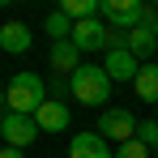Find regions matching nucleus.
<instances>
[{
    "label": "nucleus",
    "instance_id": "obj_5",
    "mask_svg": "<svg viewBox=\"0 0 158 158\" xmlns=\"http://www.w3.org/2000/svg\"><path fill=\"white\" fill-rule=\"evenodd\" d=\"M0 137H4V145H13V150H26L30 141H39V124H34V115L4 111V115H0Z\"/></svg>",
    "mask_w": 158,
    "mask_h": 158
},
{
    "label": "nucleus",
    "instance_id": "obj_15",
    "mask_svg": "<svg viewBox=\"0 0 158 158\" xmlns=\"http://www.w3.org/2000/svg\"><path fill=\"white\" fill-rule=\"evenodd\" d=\"M47 34H52V43L69 39V34H73V17H69V13H60V9L47 13Z\"/></svg>",
    "mask_w": 158,
    "mask_h": 158
},
{
    "label": "nucleus",
    "instance_id": "obj_9",
    "mask_svg": "<svg viewBox=\"0 0 158 158\" xmlns=\"http://www.w3.org/2000/svg\"><path fill=\"white\" fill-rule=\"evenodd\" d=\"M69 158H115V150L107 145L98 132H77L69 141Z\"/></svg>",
    "mask_w": 158,
    "mask_h": 158
},
{
    "label": "nucleus",
    "instance_id": "obj_22",
    "mask_svg": "<svg viewBox=\"0 0 158 158\" xmlns=\"http://www.w3.org/2000/svg\"><path fill=\"white\" fill-rule=\"evenodd\" d=\"M154 120H158V107H154Z\"/></svg>",
    "mask_w": 158,
    "mask_h": 158
},
{
    "label": "nucleus",
    "instance_id": "obj_16",
    "mask_svg": "<svg viewBox=\"0 0 158 158\" xmlns=\"http://www.w3.org/2000/svg\"><path fill=\"white\" fill-rule=\"evenodd\" d=\"M137 141L150 145V150L158 154V120H141V124H137Z\"/></svg>",
    "mask_w": 158,
    "mask_h": 158
},
{
    "label": "nucleus",
    "instance_id": "obj_20",
    "mask_svg": "<svg viewBox=\"0 0 158 158\" xmlns=\"http://www.w3.org/2000/svg\"><path fill=\"white\" fill-rule=\"evenodd\" d=\"M4 111H9V103H4V85H0V115H4Z\"/></svg>",
    "mask_w": 158,
    "mask_h": 158
},
{
    "label": "nucleus",
    "instance_id": "obj_10",
    "mask_svg": "<svg viewBox=\"0 0 158 158\" xmlns=\"http://www.w3.org/2000/svg\"><path fill=\"white\" fill-rule=\"evenodd\" d=\"M30 43H34V34H30L26 22H4V26H0V47H4L9 56L30 52Z\"/></svg>",
    "mask_w": 158,
    "mask_h": 158
},
{
    "label": "nucleus",
    "instance_id": "obj_18",
    "mask_svg": "<svg viewBox=\"0 0 158 158\" xmlns=\"http://www.w3.org/2000/svg\"><path fill=\"white\" fill-rule=\"evenodd\" d=\"M52 98H56V103L73 98V85H69V77H56V81H52Z\"/></svg>",
    "mask_w": 158,
    "mask_h": 158
},
{
    "label": "nucleus",
    "instance_id": "obj_12",
    "mask_svg": "<svg viewBox=\"0 0 158 158\" xmlns=\"http://www.w3.org/2000/svg\"><path fill=\"white\" fill-rule=\"evenodd\" d=\"M132 90L145 98V103L158 107V64L150 60V64H141V73H137V81H132Z\"/></svg>",
    "mask_w": 158,
    "mask_h": 158
},
{
    "label": "nucleus",
    "instance_id": "obj_7",
    "mask_svg": "<svg viewBox=\"0 0 158 158\" xmlns=\"http://www.w3.org/2000/svg\"><path fill=\"white\" fill-rule=\"evenodd\" d=\"M103 69H107V77H111V81H137V73H141V60H137L128 47H111Z\"/></svg>",
    "mask_w": 158,
    "mask_h": 158
},
{
    "label": "nucleus",
    "instance_id": "obj_8",
    "mask_svg": "<svg viewBox=\"0 0 158 158\" xmlns=\"http://www.w3.org/2000/svg\"><path fill=\"white\" fill-rule=\"evenodd\" d=\"M34 124H39V132H64L69 124H73V111H69V103L47 98V103L34 111Z\"/></svg>",
    "mask_w": 158,
    "mask_h": 158
},
{
    "label": "nucleus",
    "instance_id": "obj_21",
    "mask_svg": "<svg viewBox=\"0 0 158 158\" xmlns=\"http://www.w3.org/2000/svg\"><path fill=\"white\" fill-rule=\"evenodd\" d=\"M150 30H154V39H158V22H154V26H150Z\"/></svg>",
    "mask_w": 158,
    "mask_h": 158
},
{
    "label": "nucleus",
    "instance_id": "obj_19",
    "mask_svg": "<svg viewBox=\"0 0 158 158\" xmlns=\"http://www.w3.org/2000/svg\"><path fill=\"white\" fill-rule=\"evenodd\" d=\"M0 158H26V154H22V150H13V145H4V150H0Z\"/></svg>",
    "mask_w": 158,
    "mask_h": 158
},
{
    "label": "nucleus",
    "instance_id": "obj_6",
    "mask_svg": "<svg viewBox=\"0 0 158 158\" xmlns=\"http://www.w3.org/2000/svg\"><path fill=\"white\" fill-rule=\"evenodd\" d=\"M107 34H111L107 22L90 17V22H73V34H69V39H73L77 52H103V47H107Z\"/></svg>",
    "mask_w": 158,
    "mask_h": 158
},
{
    "label": "nucleus",
    "instance_id": "obj_2",
    "mask_svg": "<svg viewBox=\"0 0 158 158\" xmlns=\"http://www.w3.org/2000/svg\"><path fill=\"white\" fill-rule=\"evenodd\" d=\"M4 103L9 111H17V115H34L39 107L47 103V85L39 73H17V77L4 85Z\"/></svg>",
    "mask_w": 158,
    "mask_h": 158
},
{
    "label": "nucleus",
    "instance_id": "obj_4",
    "mask_svg": "<svg viewBox=\"0 0 158 158\" xmlns=\"http://www.w3.org/2000/svg\"><path fill=\"white\" fill-rule=\"evenodd\" d=\"M137 124H141V120H132L128 107H107L103 115H98V137H103L107 145H111V141H115V145H124V141L137 137Z\"/></svg>",
    "mask_w": 158,
    "mask_h": 158
},
{
    "label": "nucleus",
    "instance_id": "obj_11",
    "mask_svg": "<svg viewBox=\"0 0 158 158\" xmlns=\"http://www.w3.org/2000/svg\"><path fill=\"white\" fill-rule=\"evenodd\" d=\"M52 69L60 73V77H73L81 69V52L73 47V39H60V43H52Z\"/></svg>",
    "mask_w": 158,
    "mask_h": 158
},
{
    "label": "nucleus",
    "instance_id": "obj_13",
    "mask_svg": "<svg viewBox=\"0 0 158 158\" xmlns=\"http://www.w3.org/2000/svg\"><path fill=\"white\" fill-rule=\"evenodd\" d=\"M128 52L137 56V60H150V56L158 52L154 30H150V26H137V30H128Z\"/></svg>",
    "mask_w": 158,
    "mask_h": 158
},
{
    "label": "nucleus",
    "instance_id": "obj_3",
    "mask_svg": "<svg viewBox=\"0 0 158 158\" xmlns=\"http://www.w3.org/2000/svg\"><path fill=\"white\" fill-rule=\"evenodd\" d=\"M69 85H73V98L81 107H103L111 98V77H107L103 64H81L77 73L69 77Z\"/></svg>",
    "mask_w": 158,
    "mask_h": 158
},
{
    "label": "nucleus",
    "instance_id": "obj_23",
    "mask_svg": "<svg viewBox=\"0 0 158 158\" xmlns=\"http://www.w3.org/2000/svg\"><path fill=\"white\" fill-rule=\"evenodd\" d=\"M154 158H158V154H154Z\"/></svg>",
    "mask_w": 158,
    "mask_h": 158
},
{
    "label": "nucleus",
    "instance_id": "obj_1",
    "mask_svg": "<svg viewBox=\"0 0 158 158\" xmlns=\"http://www.w3.org/2000/svg\"><path fill=\"white\" fill-rule=\"evenodd\" d=\"M98 17L111 30H137V26H154L158 22V4H141V0H98Z\"/></svg>",
    "mask_w": 158,
    "mask_h": 158
},
{
    "label": "nucleus",
    "instance_id": "obj_17",
    "mask_svg": "<svg viewBox=\"0 0 158 158\" xmlns=\"http://www.w3.org/2000/svg\"><path fill=\"white\" fill-rule=\"evenodd\" d=\"M115 158H150V145H141V141L132 137L124 145H115Z\"/></svg>",
    "mask_w": 158,
    "mask_h": 158
},
{
    "label": "nucleus",
    "instance_id": "obj_14",
    "mask_svg": "<svg viewBox=\"0 0 158 158\" xmlns=\"http://www.w3.org/2000/svg\"><path fill=\"white\" fill-rule=\"evenodd\" d=\"M60 13H69L73 22H90V17H98V0H64Z\"/></svg>",
    "mask_w": 158,
    "mask_h": 158
}]
</instances>
